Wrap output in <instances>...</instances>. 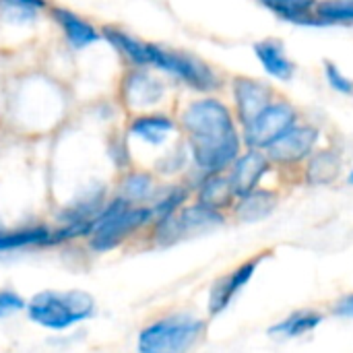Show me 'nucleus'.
<instances>
[{
	"mask_svg": "<svg viewBox=\"0 0 353 353\" xmlns=\"http://www.w3.org/2000/svg\"><path fill=\"white\" fill-rule=\"evenodd\" d=\"M180 128L188 155L203 176L228 172L244 149L234 110L213 95L192 99L180 114Z\"/></svg>",
	"mask_w": 353,
	"mask_h": 353,
	"instance_id": "1",
	"label": "nucleus"
},
{
	"mask_svg": "<svg viewBox=\"0 0 353 353\" xmlns=\"http://www.w3.org/2000/svg\"><path fill=\"white\" fill-rule=\"evenodd\" d=\"M95 312V300L83 290L70 292H39L27 302L29 319L46 329L64 331Z\"/></svg>",
	"mask_w": 353,
	"mask_h": 353,
	"instance_id": "2",
	"label": "nucleus"
},
{
	"mask_svg": "<svg viewBox=\"0 0 353 353\" xmlns=\"http://www.w3.org/2000/svg\"><path fill=\"white\" fill-rule=\"evenodd\" d=\"M149 223L153 225L149 205H128L124 199L116 196L112 203L103 205V209L95 217V225L89 236L91 248L95 252H108Z\"/></svg>",
	"mask_w": 353,
	"mask_h": 353,
	"instance_id": "3",
	"label": "nucleus"
},
{
	"mask_svg": "<svg viewBox=\"0 0 353 353\" xmlns=\"http://www.w3.org/2000/svg\"><path fill=\"white\" fill-rule=\"evenodd\" d=\"M147 66L163 70L205 95H211L223 87L221 74L209 62L184 50H172L147 41Z\"/></svg>",
	"mask_w": 353,
	"mask_h": 353,
	"instance_id": "4",
	"label": "nucleus"
},
{
	"mask_svg": "<svg viewBox=\"0 0 353 353\" xmlns=\"http://www.w3.org/2000/svg\"><path fill=\"white\" fill-rule=\"evenodd\" d=\"M207 323L190 314H172L147 325L139 335V353H190L205 337Z\"/></svg>",
	"mask_w": 353,
	"mask_h": 353,
	"instance_id": "5",
	"label": "nucleus"
},
{
	"mask_svg": "<svg viewBox=\"0 0 353 353\" xmlns=\"http://www.w3.org/2000/svg\"><path fill=\"white\" fill-rule=\"evenodd\" d=\"M225 223V215L211 211L199 203L184 205L174 215L157 221L153 225V238L161 246H172L180 240H188L194 236H201L205 232H211Z\"/></svg>",
	"mask_w": 353,
	"mask_h": 353,
	"instance_id": "6",
	"label": "nucleus"
},
{
	"mask_svg": "<svg viewBox=\"0 0 353 353\" xmlns=\"http://www.w3.org/2000/svg\"><path fill=\"white\" fill-rule=\"evenodd\" d=\"M300 110L285 97H277L259 118H254L248 126H244L242 143L246 149L267 151L277 139H281L288 130H292L300 122Z\"/></svg>",
	"mask_w": 353,
	"mask_h": 353,
	"instance_id": "7",
	"label": "nucleus"
},
{
	"mask_svg": "<svg viewBox=\"0 0 353 353\" xmlns=\"http://www.w3.org/2000/svg\"><path fill=\"white\" fill-rule=\"evenodd\" d=\"M321 128L310 122H298L281 139H277L265 153L273 168L292 170L302 168L306 159L319 149Z\"/></svg>",
	"mask_w": 353,
	"mask_h": 353,
	"instance_id": "8",
	"label": "nucleus"
},
{
	"mask_svg": "<svg viewBox=\"0 0 353 353\" xmlns=\"http://www.w3.org/2000/svg\"><path fill=\"white\" fill-rule=\"evenodd\" d=\"M277 97H279L277 89L267 81L246 74L232 77V99H234L232 110L240 130L248 126L254 118H259Z\"/></svg>",
	"mask_w": 353,
	"mask_h": 353,
	"instance_id": "9",
	"label": "nucleus"
},
{
	"mask_svg": "<svg viewBox=\"0 0 353 353\" xmlns=\"http://www.w3.org/2000/svg\"><path fill=\"white\" fill-rule=\"evenodd\" d=\"M267 259V252H261L244 263H240L238 267H234L230 273L221 275L209 292V300H207V308H209V316H219L221 312H225L230 308V304L236 300V296L252 281L256 269L261 267V263Z\"/></svg>",
	"mask_w": 353,
	"mask_h": 353,
	"instance_id": "10",
	"label": "nucleus"
},
{
	"mask_svg": "<svg viewBox=\"0 0 353 353\" xmlns=\"http://www.w3.org/2000/svg\"><path fill=\"white\" fill-rule=\"evenodd\" d=\"M271 161L265 151L246 149L238 155V159L230 165L228 178L232 182V188L238 199L246 196L248 192L256 190L263 182V178L271 172Z\"/></svg>",
	"mask_w": 353,
	"mask_h": 353,
	"instance_id": "11",
	"label": "nucleus"
},
{
	"mask_svg": "<svg viewBox=\"0 0 353 353\" xmlns=\"http://www.w3.org/2000/svg\"><path fill=\"white\" fill-rule=\"evenodd\" d=\"M343 157L335 147H319L302 165V176L308 186H331L339 180Z\"/></svg>",
	"mask_w": 353,
	"mask_h": 353,
	"instance_id": "12",
	"label": "nucleus"
},
{
	"mask_svg": "<svg viewBox=\"0 0 353 353\" xmlns=\"http://www.w3.org/2000/svg\"><path fill=\"white\" fill-rule=\"evenodd\" d=\"M236 201H238V196L232 188L228 172L201 176V180L196 184V203L199 205L225 215L228 211L234 209Z\"/></svg>",
	"mask_w": 353,
	"mask_h": 353,
	"instance_id": "13",
	"label": "nucleus"
},
{
	"mask_svg": "<svg viewBox=\"0 0 353 353\" xmlns=\"http://www.w3.org/2000/svg\"><path fill=\"white\" fill-rule=\"evenodd\" d=\"M122 91H124V99L130 108H147V105L157 103L163 97L165 85L157 77L147 72L145 68L134 66V70H130L124 77Z\"/></svg>",
	"mask_w": 353,
	"mask_h": 353,
	"instance_id": "14",
	"label": "nucleus"
},
{
	"mask_svg": "<svg viewBox=\"0 0 353 353\" xmlns=\"http://www.w3.org/2000/svg\"><path fill=\"white\" fill-rule=\"evenodd\" d=\"M52 17L54 21L60 25L66 41L74 48V50H83L89 48L91 43L99 41L101 31H97L95 25H91L87 19H83L81 14H77L70 8L64 6H52Z\"/></svg>",
	"mask_w": 353,
	"mask_h": 353,
	"instance_id": "15",
	"label": "nucleus"
},
{
	"mask_svg": "<svg viewBox=\"0 0 353 353\" xmlns=\"http://www.w3.org/2000/svg\"><path fill=\"white\" fill-rule=\"evenodd\" d=\"M178 128L176 120L170 118L168 114L161 112H145L139 114L130 120L128 124V132L137 139H141L143 143L151 145V147H159L163 145L170 134H174Z\"/></svg>",
	"mask_w": 353,
	"mask_h": 353,
	"instance_id": "16",
	"label": "nucleus"
},
{
	"mask_svg": "<svg viewBox=\"0 0 353 353\" xmlns=\"http://www.w3.org/2000/svg\"><path fill=\"white\" fill-rule=\"evenodd\" d=\"M279 205V192L273 188L259 186L256 190L248 192L246 196L238 199L232 213L238 221L244 223H256L267 219Z\"/></svg>",
	"mask_w": 353,
	"mask_h": 353,
	"instance_id": "17",
	"label": "nucleus"
},
{
	"mask_svg": "<svg viewBox=\"0 0 353 353\" xmlns=\"http://www.w3.org/2000/svg\"><path fill=\"white\" fill-rule=\"evenodd\" d=\"M254 54L261 60L267 74L277 81H292L296 74V62L285 54V48L279 39L267 37L254 43Z\"/></svg>",
	"mask_w": 353,
	"mask_h": 353,
	"instance_id": "18",
	"label": "nucleus"
},
{
	"mask_svg": "<svg viewBox=\"0 0 353 353\" xmlns=\"http://www.w3.org/2000/svg\"><path fill=\"white\" fill-rule=\"evenodd\" d=\"M101 37H105L112 43V48H116L132 66L147 68V41L114 25L101 27Z\"/></svg>",
	"mask_w": 353,
	"mask_h": 353,
	"instance_id": "19",
	"label": "nucleus"
},
{
	"mask_svg": "<svg viewBox=\"0 0 353 353\" xmlns=\"http://www.w3.org/2000/svg\"><path fill=\"white\" fill-rule=\"evenodd\" d=\"M323 321H325L323 312H319L314 308L296 310L290 316L281 319L277 325H273L269 329V335H275V337H281V339H298V337H304V335L312 333Z\"/></svg>",
	"mask_w": 353,
	"mask_h": 353,
	"instance_id": "20",
	"label": "nucleus"
},
{
	"mask_svg": "<svg viewBox=\"0 0 353 353\" xmlns=\"http://www.w3.org/2000/svg\"><path fill=\"white\" fill-rule=\"evenodd\" d=\"M259 2L283 21H290L296 25L323 27L314 14L319 0H259Z\"/></svg>",
	"mask_w": 353,
	"mask_h": 353,
	"instance_id": "21",
	"label": "nucleus"
},
{
	"mask_svg": "<svg viewBox=\"0 0 353 353\" xmlns=\"http://www.w3.org/2000/svg\"><path fill=\"white\" fill-rule=\"evenodd\" d=\"M52 230L46 225H27L19 230H0V252L29 246H50Z\"/></svg>",
	"mask_w": 353,
	"mask_h": 353,
	"instance_id": "22",
	"label": "nucleus"
},
{
	"mask_svg": "<svg viewBox=\"0 0 353 353\" xmlns=\"http://www.w3.org/2000/svg\"><path fill=\"white\" fill-rule=\"evenodd\" d=\"M155 178L149 172H130L124 176L120 184V199H124L128 205H149L153 196L157 194Z\"/></svg>",
	"mask_w": 353,
	"mask_h": 353,
	"instance_id": "23",
	"label": "nucleus"
},
{
	"mask_svg": "<svg viewBox=\"0 0 353 353\" xmlns=\"http://www.w3.org/2000/svg\"><path fill=\"white\" fill-rule=\"evenodd\" d=\"M314 14L321 25L353 23V0H319Z\"/></svg>",
	"mask_w": 353,
	"mask_h": 353,
	"instance_id": "24",
	"label": "nucleus"
},
{
	"mask_svg": "<svg viewBox=\"0 0 353 353\" xmlns=\"http://www.w3.org/2000/svg\"><path fill=\"white\" fill-rule=\"evenodd\" d=\"M325 79H327V83L331 85V89H335L337 93L353 95V81L352 79H347V77L339 70V66H337L335 62H331V60L325 62Z\"/></svg>",
	"mask_w": 353,
	"mask_h": 353,
	"instance_id": "25",
	"label": "nucleus"
},
{
	"mask_svg": "<svg viewBox=\"0 0 353 353\" xmlns=\"http://www.w3.org/2000/svg\"><path fill=\"white\" fill-rule=\"evenodd\" d=\"M27 308V302L12 290H0V319Z\"/></svg>",
	"mask_w": 353,
	"mask_h": 353,
	"instance_id": "26",
	"label": "nucleus"
},
{
	"mask_svg": "<svg viewBox=\"0 0 353 353\" xmlns=\"http://www.w3.org/2000/svg\"><path fill=\"white\" fill-rule=\"evenodd\" d=\"M333 314H337V316H353V294H347V296H343L341 300H337L335 302V306H333Z\"/></svg>",
	"mask_w": 353,
	"mask_h": 353,
	"instance_id": "27",
	"label": "nucleus"
},
{
	"mask_svg": "<svg viewBox=\"0 0 353 353\" xmlns=\"http://www.w3.org/2000/svg\"><path fill=\"white\" fill-rule=\"evenodd\" d=\"M4 2L19 4V6H25V8H33V10H39V8L48 6V2H46V0H4Z\"/></svg>",
	"mask_w": 353,
	"mask_h": 353,
	"instance_id": "28",
	"label": "nucleus"
},
{
	"mask_svg": "<svg viewBox=\"0 0 353 353\" xmlns=\"http://www.w3.org/2000/svg\"><path fill=\"white\" fill-rule=\"evenodd\" d=\"M347 180H350V184H352V186H353V170H352V172H350V176H347Z\"/></svg>",
	"mask_w": 353,
	"mask_h": 353,
	"instance_id": "29",
	"label": "nucleus"
}]
</instances>
